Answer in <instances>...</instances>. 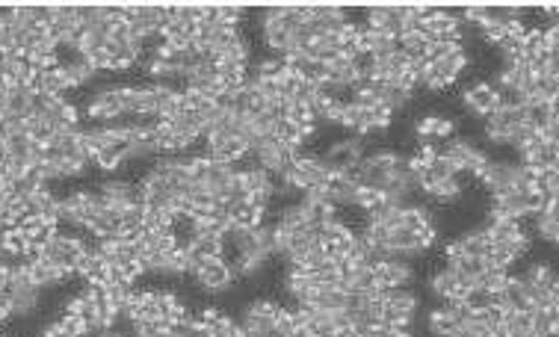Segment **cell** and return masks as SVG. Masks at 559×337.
Returning a JSON list of instances; mask_svg holds the SVG:
<instances>
[{"mask_svg":"<svg viewBox=\"0 0 559 337\" xmlns=\"http://www.w3.org/2000/svg\"><path fill=\"white\" fill-rule=\"evenodd\" d=\"M426 325H429V331H432L435 337H450L456 331V320L447 311L441 308H435V311H429L426 316Z\"/></svg>","mask_w":559,"mask_h":337,"instance_id":"12","label":"cell"},{"mask_svg":"<svg viewBox=\"0 0 559 337\" xmlns=\"http://www.w3.org/2000/svg\"><path fill=\"white\" fill-rule=\"evenodd\" d=\"M278 72H282V59L273 56V59H261L255 68V77H275Z\"/></svg>","mask_w":559,"mask_h":337,"instance_id":"27","label":"cell"},{"mask_svg":"<svg viewBox=\"0 0 559 337\" xmlns=\"http://www.w3.org/2000/svg\"><path fill=\"white\" fill-rule=\"evenodd\" d=\"M462 305H465L467 311H485V308H492V296H488V290H479V287H474V290L465 293Z\"/></svg>","mask_w":559,"mask_h":337,"instance_id":"18","label":"cell"},{"mask_svg":"<svg viewBox=\"0 0 559 337\" xmlns=\"http://www.w3.org/2000/svg\"><path fill=\"white\" fill-rule=\"evenodd\" d=\"M311 136H317V122H302L299 124V140L308 142Z\"/></svg>","mask_w":559,"mask_h":337,"instance_id":"33","label":"cell"},{"mask_svg":"<svg viewBox=\"0 0 559 337\" xmlns=\"http://www.w3.org/2000/svg\"><path fill=\"white\" fill-rule=\"evenodd\" d=\"M0 237H3V231H0Z\"/></svg>","mask_w":559,"mask_h":337,"instance_id":"37","label":"cell"},{"mask_svg":"<svg viewBox=\"0 0 559 337\" xmlns=\"http://www.w3.org/2000/svg\"><path fill=\"white\" fill-rule=\"evenodd\" d=\"M237 184L243 186L246 195L252 193H266V195H275V177L264 172L261 166H246V168H237Z\"/></svg>","mask_w":559,"mask_h":337,"instance_id":"7","label":"cell"},{"mask_svg":"<svg viewBox=\"0 0 559 337\" xmlns=\"http://www.w3.org/2000/svg\"><path fill=\"white\" fill-rule=\"evenodd\" d=\"M429 287H432V293H435V296H441V299H450L453 290H456V270H453L450 263H447L444 270H438V272L432 275Z\"/></svg>","mask_w":559,"mask_h":337,"instance_id":"11","label":"cell"},{"mask_svg":"<svg viewBox=\"0 0 559 337\" xmlns=\"http://www.w3.org/2000/svg\"><path fill=\"white\" fill-rule=\"evenodd\" d=\"M479 181L485 184V190L497 195L506 190H518V163H506V160H488L485 172Z\"/></svg>","mask_w":559,"mask_h":337,"instance_id":"3","label":"cell"},{"mask_svg":"<svg viewBox=\"0 0 559 337\" xmlns=\"http://www.w3.org/2000/svg\"><path fill=\"white\" fill-rule=\"evenodd\" d=\"M273 329H275V334H278V337H287V334H293V331H296V323H293V311H291V308H282V305H278Z\"/></svg>","mask_w":559,"mask_h":337,"instance_id":"19","label":"cell"},{"mask_svg":"<svg viewBox=\"0 0 559 337\" xmlns=\"http://www.w3.org/2000/svg\"><path fill=\"white\" fill-rule=\"evenodd\" d=\"M438 154H441V151H438V148L432 145V142H421V148H417V157H421V160L429 166V163H432L435 160V157Z\"/></svg>","mask_w":559,"mask_h":337,"instance_id":"32","label":"cell"},{"mask_svg":"<svg viewBox=\"0 0 559 337\" xmlns=\"http://www.w3.org/2000/svg\"><path fill=\"white\" fill-rule=\"evenodd\" d=\"M122 163H127V142H109L104 145L101 151L95 154L92 166L101 168V172H116Z\"/></svg>","mask_w":559,"mask_h":337,"instance_id":"10","label":"cell"},{"mask_svg":"<svg viewBox=\"0 0 559 337\" xmlns=\"http://www.w3.org/2000/svg\"><path fill=\"white\" fill-rule=\"evenodd\" d=\"M542 12L547 15V18H551V21H556V15H559V9L551 3V6H542Z\"/></svg>","mask_w":559,"mask_h":337,"instance_id":"36","label":"cell"},{"mask_svg":"<svg viewBox=\"0 0 559 337\" xmlns=\"http://www.w3.org/2000/svg\"><path fill=\"white\" fill-rule=\"evenodd\" d=\"M379 198H382V193L373 190V186H358V193H355V204H352V207H361V210L370 213L373 207L379 204Z\"/></svg>","mask_w":559,"mask_h":337,"instance_id":"22","label":"cell"},{"mask_svg":"<svg viewBox=\"0 0 559 337\" xmlns=\"http://www.w3.org/2000/svg\"><path fill=\"white\" fill-rule=\"evenodd\" d=\"M319 160H323L328 175H349L361 160V140L349 136L344 142H335L326 154H319Z\"/></svg>","mask_w":559,"mask_h":337,"instance_id":"2","label":"cell"},{"mask_svg":"<svg viewBox=\"0 0 559 337\" xmlns=\"http://www.w3.org/2000/svg\"><path fill=\"white\" fill-rule=\"evenodd\" d=\"M441 154L458 168V172H471L474 177H483L488 160H492L483 148H476L467 140H447V145L441 148Z\"/></svg>","mask_w":559,"mask_h":337,"instance_id":"1","label":"cell"},{"mask_svg":"<svg viewBox=\"0 0 559 337\" xmlns=\"http://www.w3.org/2000/svg\"><path fill=\"white\" fill-rule=\"evenodd\" d=\"M56 323L63 325V331L74 334V337H86V334H89V329H86V320H83V316H77V314H63Z\"/></svg>","mask_w":559,"mask_h":337,"instance_id":"21","label":"cell"},{"mask_svg":"<svg viewBox=\"0 0 559 337\" xmlns=\"http://www.w3.org/2000/svg\"><path fill=\"white\" fill-rule=\"evenodd\" d=\"M414 240L421 243L426 252L432 249V246H435V240H438V228H435V222H426V225H421V228H417V231H414Z\"/></svg>","mask_w":559,"mask_h":337,"instance_id":"26","label":"cell"},{"mask_svg":"<svg viewBox=\"0 0 559 337\" xmlns=\"http://www.w3.org/2000/svg\"><path fill=\"white\" fill-rule=\"evenodd\" d=\"M435 124H438V116H423L414 122V133L421 136V142H429L435 136Z\"/></svg>","mask_w":559,"mask_h":337,"instance_id":"25","label":"cell"},{"mask_svg":"<svg viewBox=\"0 0 559 337\" xmlns=\"http://www.w3.org/2000/svg\"><path fill=\"white\" fill-rule=\"evenodd\" d=\"M524 281L530 284V287H536V290L559 293V279H556V272H553V266H551V263H533L530 270H527Z\"/></svg>","mask_w":559,"mask_h":337,"instance_id":"9","label":"cell"},{"mask_svg":"<svg viewBox=\"0 0 559 337\" xmlns=\"http://www.w3.org/2000/svg\"><path fill=\"white\" fill-rule=\"evenodd\" d=\"M467 63H471V59H467V54L462 51V47H456V51H450L447 56L435 59V63H429V68H432V72H435L438 77H444L447 83H453L456 77L467 68Z\"/></svg>","mask_w":559,"mask_h":337,"instance_id":"8","label":"cell"},{"mask_svg":"<svg viewBox=\"0 0 559 337\" xmlns=\"http://www.w3.org/2000/svg\"><path fill=\"white\" fill-rule=\"evenodd\" d=\"M435 136H438V140H453V136H456V122H453V118H438Z\"/></svg>","mask_w":559,"mask_h":337,"instance_id":"28","label":"cell"},{"mask_svg":"<svg viewBox=\"0 0 559 337\" xmlns=\"http://www.w3.org/2000/svg\"><path fill=\"white\" fill-rule=\"evenodd\" d=\"M370 116H373V131H385V127H391V122H394V110L388 104L370 107Z\"/></svg>","mask_w":559,"mask_h":337,"instance_id":"23","label":"cell"},{"mask_svg":"<svg viewBox=\"0 0 559 337\" xmlns=\"http://www.w3.org/2000/svg\"><path fill=\"white\" fill-rule=\"evenodd\" d=\"M252 157H255V166H261L264 172H269L273 177H275V175H282L284 168L291 166V157H287L284 145H282V142H275V140H264V142L252 151Z\"/></svg>","mask_w":559,"mask_h":337,"instance_id":"6","label":"cell"},{"mask_svg":"<svg viewBox=\"0 0 559 337\" xmlns=\"http://www.w3.org/2000/svg\"><path fill=\"white\" fill-rule=\"evenodd\" d=\"M376 272V287H405L414 279V270L405 261H370Z\"/></svg>","mask_w":559,"mask_h":337,"instance_id":"5","label":"cell"},{"mask_svg":"<svg viewBox=\"0 0 559 337\" xmlns=\"http://www.w3.org/2000/svg\"><path fill=\"white\" fill-rule=\"evenodd\" d=\"M506 279H509V272L506 270H483L476 275V284L474 287H479V290H503V284H506Z\"/></svg>","mask_w":559,"mask_h":337,"instance_id":"15","label":"cell"},{"mask_svg":"<svg viewBox=\"0 0 559 337\" xmlns=\"http://www.w3.org/2000/svg\"><path fill=\"white\" fill-rule=\"evenodd\" d=\"M198 316H202V320H204L207 325H213V323L219 320V316H222V311H219V308H204V311L198 314Z\"/></svg>","mask_w":559,"mask_h":337,"instance_id":"35","label":"cell"},{"mask_svg":"<svg viewBox=\"0 0 559 337\" xmlns=\"http://www.w3.org/2000/svg\"><path fill=\"white\" fill-rule=\"evenodd\" d=\"M485 231L492 240H512L515 234H521V222L518 219H492Z\"/></svg>","mask_w":559,"mask_h":337,"instance_id":"14","label":"cell"},{"mask_svg":"<svg viewBox=\"0 0 559 337\" xmlns=\"http://www.w3.org/2000/svg\"><path fill=\"white\" fill-rule=\"evenodd\" d=\"M429 195H432L438 204H453V202H458V195H462V184H458L456 177H450V181H438L432 190H429Z\"/></svg>","mask_w":559,"mask_h":337,"instance_id":"13","label":"cell"},{"mask_svg":"<svg viewBox=\"0 0 559 337\" xmlns=\"http://www.w3.org/2000/svg\"><path fill=\"white\" fill-rule=\"evenodd\" d=\"M462 101L465 107L479 118H488L497 107H500V92L492 86V83H474L462 92Z\"/></svg>","mask_w":559,"mask_h":337,"instance_id":"4","label":"cell"},{"mask_svg":"<svg viewBox=\"0 0 559 337\" xmlns=\"http://www.w3.org/2000/svg\"><path fill=\"white\" fill-rule=\"evenodd\" d=\"M536 231H538V237H542L545 243H559V219L556 216L538 213L536 216Z\"/></svg>","mask_w":559,"mask_h":337,"instance_id":"16","label":"cell"},{"mask_svg":"<svg viewBox=\"0 0 559 337\" xmlns=\"http://www.w3.org/2000/svg\"><path fill=\"white\" fill-rule=\"evenodd\" d=\"M479 33H483V39L488 45H500L506 39V24H492V21H483L479 24Z\"/></svg>","mask_w":559,"mask_h":337,"instance_id":"24","label":"cell"},{"mask_svg":"<svg viewBox=\"0 0 559 337\" xmlns=\"http://www.w3.org/2000/svg\"><path fill=\"white\" fill-rule=\"evenodd\" d=\"M458 18H462V21H471V24H483L485 21V6H465V12L462 15H458Z\"/></svg>","mask_w":559,"mask_h":337,"instance_id":"30","label":"cell"},{"mask_svg":"<svg viewBox=\"0 0 559 337\" xmlns=\"http://www.w3.org/2000/svg\"><path fill=\"white\" fill-rule=\"evenodd\" d=\"M275 311H278V305L269 302V299H255V302L246 308V314H275Z\"/></svg>","mask_w":559,"mask_h":337,"instance_id":"31","label":"cell"},{"mask_svg":"<svg viewBox=\"0 0 559 337\" xmlns=\"http://www.w3.org/2000/svg\"><path fill=\"white\" fill-rule=\"evenodd\" d=\"M63 334H65V331H63V325H59L56 320H54V323H48L45 329H42V337H63Z\"/></svg>","mask_w":559,"mask_h":337,"instance_id":"34","label":"cell"},{"mask_svg":"<svg viewBox=\"0 0 559 337\" xmlns=\"http://www.w3.org/2000/svg\"><path fill=\"white\" fill-rule=\"evenodd\" d=\"M59 118H63L65 124H72V127H80V110H77L72 101L63 104V110H59Z\"/></svg>","mask_w":559,"mask_h":337,"instance_id":"29","label":"cell"},{"mask_svg":"<svg viewBox=\"0 0 559 337\" xmlns=\"http://www.w3.org/2000/svg\"><path fill=\"white\" fill-rule=\"evenodd\" d=\"M243 18H246V6H237V3H222L219 6V24L240 27Z\"/></svg>","mask_w":559,"mask_h":337,"instance_id":"20","label":"cell"},{"mask_svg":"<svg viewBox=\"0 0 559 337\" xmlns=\"http://www.w3.org/2000/svg\"><path fill=\"white\" fill-rule=\"evenodd\" d=\"M24 243H27V237L18 231H3V237H0V246H3V254L6 257H21V252H24Z\"/></svg>","mask_w":559,"mask_h":337,"instance_id":"17","label":"cell"}]
</instances>
